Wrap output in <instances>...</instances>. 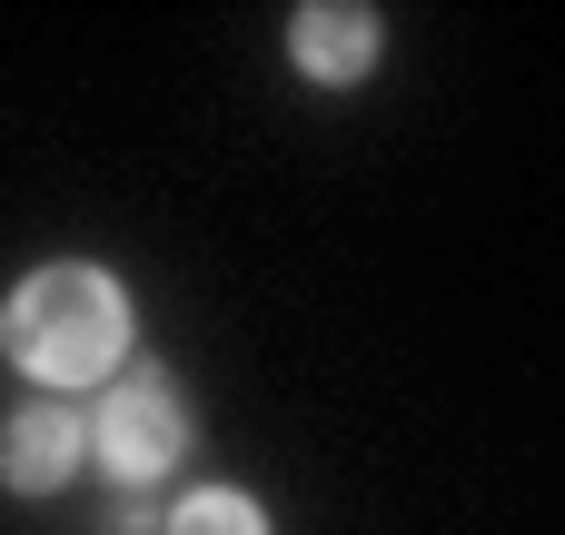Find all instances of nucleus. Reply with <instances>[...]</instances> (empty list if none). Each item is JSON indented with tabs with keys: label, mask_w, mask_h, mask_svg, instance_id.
Here are the masks:
<instances>
[{
	"label": "nucleus",
	"mask_w": 565,
	"mask_h": 535,
	"mask_svg": "<svg viewBox=\"0 0 565 535\" xmlns=\"http://www.w3.org/2000/svg\"><path fill=\"white\" fill-rule=\"evenodd\" d=\"M0 347H10V367H30V377H50V387H89V377H109L119 347H129V298H119V278H99V268H40V278H20V298L0 308Z\"/></svg>",
	"instance_id": "nucleus-1"
},
{
	"label": "nucleus",
	"mask_w": 565,
	"mask_h": 535,
	"mask_svg": "<svg viewBox=\"0 0 565 535\" xmlns=\"http://www.w3.org/2000/svg\"><path fill=\"white\" fill-rule=\"evenodd\" d=\"M179 447H189V417H179L169 377H129V387H109V407L89 417V457H99L109 477H129V486H149Z\"/></svg>",
	"instance_id": "nucleus-2"
},
{
	"label": "nucleus",
	"mask_w": 565,
	"mask_h": 535,
	"mask_svg": "<svg viewBox=\"0 0 565 535\" xmlns=\"http://www.w3.org/2000/svg\"><path fill=\"white\" fill-rule=\"evenodd\" d=\"M288 60H298L308 79H328V89L367 79V69H377V10H367V0H308V10L288 20Z\"/></svg>",
	"instance_id": "nucleus-3"
},
{
	"label": "nucleus",
	"mask_w": 565,
	"mask_h": 535,
	"mask_svg": "<svg viewBox=\"0 0 565 535\" xmlns=\"http://www.w3.org/2000/svg\"><path fill=\"white\" fill-rule=\"evenodd\" d=\"M79 447H89V427H79L70 407H30V417H10V427H0V486L50 496V486H70Z\"/></svg>",
	"instance_id": "nucleus-4"
},
{
	"label": "nucleus",
	"mask_w": 565,
	"mask_h": 535,
	"mask_svg": "<svg viewBox=\"0 0 565 535\" xmlns=\"http://www.w3.org/2000/svg\"><path fill=\"white\" fill-rule=\"evenodd\" d=\"M169 535H268V516H258L238 486H199V496L169 516Z\"/></svg>",
	"instance_id": "nucleus-5"
}]
</instances>
